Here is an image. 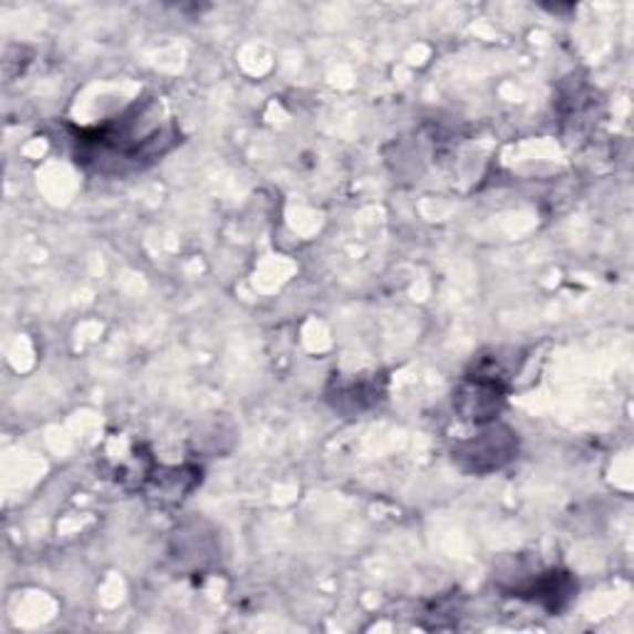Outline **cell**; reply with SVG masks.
Listing matches in <instances>:
<instances>
[{
	"label": "cell",
	"instance_id": "1",
	"mask_svg": "<svg viewBox=\"0 0 634 634\" xmlns=\"http://www.w3.org/2000/svg\"><path fill=\"white\" fill-rule=\"evenodd\" d=\"M459 404L464 414H469V419L484 422L491 419L498 414L503 404V389L498 380H486V377H474L471 382L464 384V389L459 397Z\"/></svg>",
	"mask_w": 634,
	"mask_h": 634
}]
</instances>
